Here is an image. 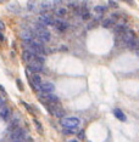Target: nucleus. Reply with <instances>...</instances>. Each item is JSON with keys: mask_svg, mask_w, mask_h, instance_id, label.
<instances>
[{"mask_svg": "<svg viewBox=\"0 0 139 142\" xmlns=\"http://www.w3.org/2000/svg\"><path fill=\"white\" fill-rule=\"evenodd\" d=\"M122 38H123V40H125V43L128 45L131 41L134 39V37H133V34L132 33H125V34H122Z\"/></svg>", "mask_w": 139, "mask_h": 142, "instance_id": "obj_11", "label": "nucleus"}, {"mask_svg": "<svg viewBox=\"0 0 139 142\" xmlns=\"http://www.w3.org/2000/svg\"><path fill=\"white\" fill-rule=\"evenodd\" d=\"M11 114V111L9 107H3V108L0 109V118L3 119V120H9V117Z\"/></svg>", "mask_w": 139, "mask_h": 142, "instance_id": "obj_6", "label": "nucleus"}, {"mask_svg": "<svg viewBox=\"0 0 139 142\" xmlns=\"http://www.w3.org/2000/svg\"><path fill=\"white\" fill-rule=\"evenodd\" d=\"M9 10L10 11H12V12H18L20 10H21V7H20V4H17V3H11L10 5H9Z\"/></svg>", "mask_w": 139, "mask_h": 142, "instance_id": "obj_10", "label": "nucleus"}, {"mask_svg": "<svg viewBox=\"0 0 139 142\" xmlns=\"http://www.w3.org/2000/svg\"><path fill=\"white\" fill-rule=\"evenodd\" d=\"M39 22H40V24H43V26H51V24H54V20L49 15H42V16H39Z\"/></svg>", "mask_w": 139, "mask_h": 142, "instance_id": "obj_5", "label": "nucleus"}, {"mask_svg": "<svg viewBox=\"0 0 139 142\" xmlns=\"http://www.w3.org/2000/svg\"><path fill=\"white\" fill-rule=\"evenodd\" d=\"M78 137H79L81 140H83V138H84V131H81V132H79V135H78Z\"/></svg>", "mask_w": 139, "mask_h": 142, "instance_id": "obj_20", "label": "nucleus"}, {"mask_svg": "<svg viewBox=\"0 0 139 142\" xmlns=\"http://www.w3.org/2000/svg\"><path fill=\"white\" fill-rule=\"evenodd\" d=\"M61 125L68 129H75L79 125V119L76 117H67L61 119Z\"/></svg>", "mask_w": 139, "mask_h": 142, "instance_id": "obj_1", "label": "nucleus"}, {"mask_svg": "<svg viewBox=\"0 0 139 142\" xmlns=\"http://www.w3.org/2000/svg\"><path fill=\"white\" fill-rule=\"evenodd\" d=\"M39 90L43 91L44 94H51L54 90H55V86H54V84L53 83H42L40 84V86H39Z\"/></svg>", "mask_w": 139, "mask_h": 142, "instance_id": "obj_4", "label": "nucleus"}, {"mask_svg": "<svg viewBox=\"0 0 139 142\" xmlns=\"http://www.w3.org/2000/svg\"><path fill=\"white\" fill-rule=\"evenodd\" d=\"M115 115H116V118L120 119V120H122V122H126V115L123 114V112L121 111V109H115Z\"/></svg>", "mask_w": 139, "mask_h": 142, "instance_id": "obj_12", "label": "nucleus"}, {"mask_svg": "<svg viewBox=\"0 0 139 142\" xmlns=\"http://www.w3.org/2000/svg\"><path fill=\"white\" fill-rule=\"evenodd\" d=\"M32 84L39 90V86H40V84H42V78H40L38 74H34L33 75V78H32Z\"/></svg>", "mask_w": 139, "mask_h": 142, "instance_id": "obj_9", "label": "nucleus"}, {"mask_svg": "<svg viewBox=\"0 0 139 142\" xmlns=\"http://www.w3.org/2000/svg\"><path fill=\"white\" fill-rule=\"evenodd\" d=\"M51 112H53V113H54L56 117H59V118H62L63 114H65V112H63L62 108H56V107L51 109Z\"/></svg>", "mask_w": 139, "mask_h": 142, "instance_id": "obj_13", "label": "nucleus"}, {"mask_svg": "<svg viewBox=\"0 0 139 142\" xmlns=\"http://www.w3.org/2000/svg\"><path fill=\"white\" fill-rule=\"evenodd\" d=\"M113 23H115V21L112 20V18H107V20H105L104 22H103V26H104L105 28H109V27H111Z\"/></svg>", "mask_w": 139, "mask_h": 142, "instance_id": "obj_15", "label": "nucleus"}, {"mask_svg": "<svg viewBox=\"0 0 139 142\" xmlns=\"http://www.w3.org/2000/svg\"><path fill=\"white\" fill-rule=\"evenodd\" d=\"M10 138H11V142H12V141H17V140H20V138H26V134H25L23 129H21V128H18V126H17L16 129H14V130L11 131Z\"/></svg>", "mask_w": 139, "mask_h": 142, "instance_id": "obj_2", "label": "nucleus"}, {"mask_svg": "<svg viewBox=\"0 0 139 142\" xmlns=\"http://www.w3.org/2000/svg\"><path fill=\"white\" fill-rule=\"evenodd\" d=\"M109 4H110V5H112L113 7L116 6V3H115V1H112V0H110V1H109Z\"/></svg>", "mask_w": 139, "mask_h": 142, "instance_id": "obj_23", "label": "nucleus"}, {"mask_svg": "<svg viewBox=\"0 0 139 142\" xmlns=\"http://www.w3.org/2000/svg\"><path fill=\"white\" fill-rule=\"evenodd\" d=\"M94 10H95V12H98V14H103V12H105V7L104 6H100V5L95 6V7H94Z\"/></svg>", "mask_w": 139, "mask_h": 142, "instance_id": "obj_17", "label": "nucleus"}, {"mask_svg": "<svg viewBox=\"0 0 139 142\" xmlns=\"http://www.w3.org/2000/svg\"><path fill=\"white\" fill-rule=\"evenodd\" d=\"M3 39H4V38H3V34L0 33V40H3Z\"/></svg>", "mask_w": 139, "mask_h": 142, "instance_id": "obj_25", "label": "nucleus"}, {"mask_svg": "<svg viewBox=\"0 0 139 142\" xmlns=\"http://www.w3.org/2000/svg\"><path fill=\"white\" fill-rule=\"evenodd\" d=\"M128 47H131V49H139V41L134 38V39L128 44Z\"/></svg>", "mask_w": 139, "mask_h": 142, "instance_id": "obj_14", "label": "nucleus"}, {"mask_svg": "<svg viewBox=\"0 0 139 142\" xmlns=\"http://www.w3.org/2000/svg\"><path fill=\"white\" fill-rule=\"evenodd\" d=\"M54 24H55V27L59 29V30H66L67 27H68V24L66 23V22H63L61 20H56L54 21Z\"/></svg>", "mask_w": 139, "mask_h": 142, "instance_id": "obj_7", "label": "nucleus"}, {"mask_svg": "<svg viewBox=\"0 0 139 142\" xmlns=\"http://www.w3.org/2000/svg\"><path fill=\"white\" fill-rule=\"evenodd\" d=\"M71 142H78V141H76V140H73V141H71Z\"/></svg>", "mask_w": 139, "mask_h": 142, "instance_id": "obj_28", "label": "nucleus"}, {"mask_svg": "<svg viewBox=\"0 0 139 142\" xmlns=\"http://www.w3.org/2000/svg\"><path fill=\"white\" fill-rule=\"evenodd\" d=\"M4 107V98L3 97H0V109Z\"/></svg>", "mask_w": 139, "mask_h": 142, "instance_id": "obj_19", "label": "nucleus"}, {"mask_svg": "<svg viewBox=\"0 0 139 142\" xmlns=\"http://www.w3.org/2000/svg\"><path fill=\"white\" fill-rule=\"evenodd\" d=\"M135 52H137V56H139V49H137V51H135Z\"/></svg>", "mask_w": 139, "mask_h": 142, "instance_id": "obj_26", "label": "nucleus"}, {"mask_svg": "<svg viewBox=\"0 0 139 142\" xmlns=\"http://www.w3.org/2000/svg\"><path fill=\"white\" fill-rule=\"evenodd\" d=\"M17 85L20 86V89H21V90L23 89V88H22V83H21V80H17Z\"/></svg>", "mask_w": 139, "mask_h": 142, "instance_id": "obj_24", "label": "nucleus"}, {"mask_svg": "<svg viewBox=\"0 0 139 142\" xmlns=\"http://www.w3.org/2000/svg\"><path fill=\"white\" fill-rule=\"evenodd\" d=\"M34 58H35V56L32 54V52H29V51H27V50H26V51L23 52V60L27 62V63L32 62L33 60H34Z\"/></svg>", "mask_w": 139, "mask_h": 142, "instance_id": "obj_8", "label": "nucleus"}, {"mask_svg": "<svg viewBox=\"0 0 139 142\" xmlns=\"http://www.w3.org/2000/svg\"><path fill=\"white\" fill-rule=\"evenodd\" d=\"M4 1H5V0H0V3H4Z\"/></svg>", "mask_w": 139, "mask_h": 142, "instance_id": "obj_27", "label": "nucleus"}, {"mask_svg": "<svg viewBox=\"0 0 139 142\" xmlns=\"http://www.w3.org/2000/svg\"><path fill=\"white\" fill-rule=\"evenodd\" d=\"M73 130H65V134H73Z\"/></svg>", "mask_w": 139, "mask_h": 142, "instance_id": "obj_22", "label": "nucleus"}, {"mask_svg": "<svg viewBox=\"0 0 139 142\" xmlns=\"http://www.w3.org/2000/svg\"><path fill=\"white\" fill-rule=\"evenodd\" d=\"M28 69L31 70V72H33V73H38V72H40L43 69V63H40L39 61H37V60H33L32 62H29L28 63Z\"/></svg>", "mask_w": 139, "mask_h": 142, "instance_id": "obj_3", "label": "nucleus"}, {"mask_svg": "<svg viewBox=\"0 0 139 142\" xmlns=\"http://www.w3.org/2000/svg\"><path fill=\"white\" fill-rule=\"evenodd\" d=\"M4 28H5V26H4V23L0 21V30H4Z\"/></svg>", "mask_w": 139, "mask_h": 142, "instance_id": "obj_21", "label": "nucleus"}, {"mask_svg": "<svg viewBox=\"0 0 139 142\" xmlns=\"http://www.w3.org/2000/svg\"><path fill=\"white\" fill-rule=\"evenodd\" d=\"M66 12H67V10H66V9H63V7H59V9L56 10V14H57V16H65Z\"/></svg>", "mask_w": 139, "mask_h": 142, "instance_id": "obj_16", "label": "nucleus"}, {"mask_svg": "<svg viewBox=\"0 0 139 142\" xmlns=\"http://www.w3.org/2000/svg\"><path fill=\"white\" fill-rule=\"evenodd\" d=\"M82 17H83V20H88L89 18V14L88 12H84V14H82Z\"/></svg>", "mask_w": 139, "mask_h": 142, "instance_id": "obj_18", "label": "nucleus"}]
</instances>
